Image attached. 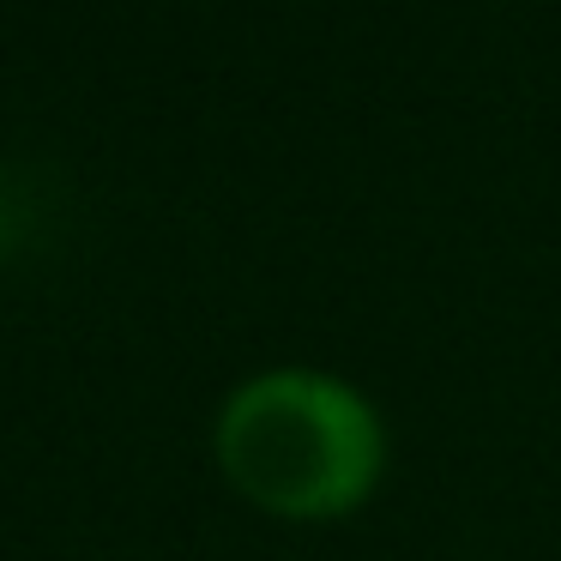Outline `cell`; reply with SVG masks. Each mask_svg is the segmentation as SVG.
I'll use <instances>...</instances> for the list:
<instances>
[{"instance_id": "cell-1", "label": "cell", "mask_w": 561, "mask_h": 561, "mask_svg": "<svg viewBox=\"0 0 561 561\" xmlns=\"http://www.w3.org/2000/svg\"><path fill=\"white\" fill-rule=\"evenodd\" d=\"M211 447L224 477L278 519H344L387 471L380 411L320 368H272L236 387Z\"/></svg>"}]
</instances>
